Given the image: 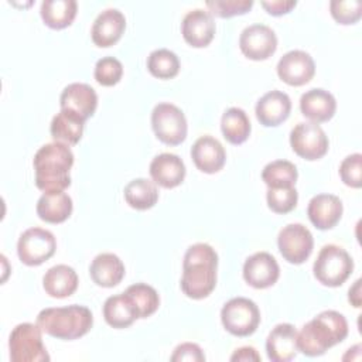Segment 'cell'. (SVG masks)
<instances>
[{
	"label": "cell",
	"mask_w": 362,
	"mask_h": 362,
	"mask_svg": "<svg viewBox=\"0 0 362 362\" xmlns=\"http://www.w3.org/2000/svg\"><path fill=\"white\" fill-rule=\"evenodd\" d=\"M126 28V17L117 8H106L98 14L92 25V41L95 45L106 48L116 44Z\"/></svg>",
	"instance_id": "cell-17"
},
{
	"label": "cell",
	"mask_w": 362,
	"mask_h": 362,
	"mask_svg": "<svg viewBox=\"0 0 362 362\" xmlns=\"http://www.w3.org/2000/svg\"><path fill=\"white\" fill-rule=\"evenodd\" d=\"M126 202L139 211L153 208L158 201V189L154 181L147 178H134L124 187Z\"/></svg>",
	"instance_id": "cell-31"
},
{
	"label": "cell",
	"mask_w": 362,
	"mask_h": 362,
	"mask_svg": "<svg viewBox=\"0 0 362 362\" xmlns=\"http://www.w3.org/2000/svg\"><path fill=\"white\" fill-rule=\"evenodd\" d=\"M331 16L339 24L348 25L356 23L362 16L361 0H332L329 3Z\"/></svg>",
	"instance_id": "cell-37"
},
{
	"label": "cell",
	"mask_w": 362,
	"mask_h": 362,
	"mask_svg": "<svg viewBox=\"0 0 362 362\" xmlns=\"http://www.w3.org/2000/svg\"><path fill=\"white\" fill-rule=\"evenodd\" d=\"M59 106L61 109L78 115L86 122V119L93 116L98 107V95L90 85L74 82L65 86L61 92Z\"/></svg>",
	"instance_id": "cell-15"
},
{
	"label": "cell",
	"mask_w": 362,
	"mask_h": 362,
	"mask_svg": "<svg viewBox=\"0 0 362 362\" xmlns=\"http://www.w3.org/2000/svg\"><path fill=\"white\" fill-rule=\"evenodd\" d=\"M348 300H349V303H351L354 307H356V308L361 307V280H359V279H358V280L354 283V286L349 288V291H348Z\"/></svg>",
	"instance_id": "cell-43"
},
{
	"label": "cell",
	"mask_w": 362,
	"mask_h": 362,
	"mask_svg": "<svg viewBox=\"0 0 362 362\" xmlns=\"http://www.w3.org/2000/svg\"><path fill=\"white\" fill-rule=\"evenodd\" d=\"M191 158L198 170L206 174H214L225 165L226 151L215 137L202 136L192 144Z\"/></svg>",
	"instance_id": "cell-18"
},
{
	"label": "cell",
	"mask_w": 362,
	"mask_h": 362,
	"mask_svg": "<svg viewBox=\"0 0 362 362\" xmlns=\"http://www.w3.org/2000/svg\"><path fill=\"white\" fill-rule=\"evenodd\" d=\"M218 255L208 243H195L184 255L181 290L192 298L208 297L216 286Z\"/></svg>",
	"instance_id": "cell-1"
},
{
	"label": "cell",
	"mask_w": 362,
	"mask_h": 362,
	"mask_svg": "<svg viewBox=\"0 0 362 362\" xmlns=\"http://www.w3.org/2000/svg\"><path fill=\"white\" fill-rule=\"evenodd\" d=\"M239 47L246 58L263 61L276 52L277 37L269 25L252 24L240 33Z\"/></svg>",
	"instance_id": "cell-12"
},
{
	"label": "cell",
	"mask_w": 362,
	"mask_h": 362,
	"mask_svg": "<svg viewBox=\"0 0 362 362\" xmlns=\"http://www.w3.org/2000/svg\"><path fill=\"white\" fill-rule=\"evenodd\" d=\"M314 74L315 64L313 57L301 49H291L286 52L277 62L279 78L291 86L308 83Z\"/></svg>",
	"instance_id": "cell-13"
},
{
	"label": "cell",
	"mask_w": 362,
	"mask_h": 362,
	"mask_svg": "<svg viewBox=\"0 0 362 362\" xmlns=\"http://www.w3.org/2000/svg\"><path fill=\"white\" fill-rule=\"evenodd\" d=\"M260 359H262L260 355H259L257 351H256L255 348H252V346H242V348L236 349V351L233 352V355L230 356V361H233V362H236V361H245V362H247V361H256V362H259Z\"/></svg>",
	"instance_id": "cell-42"
},
{
	"label": "cell",
	"mask_w": 362,
	"mask_h": 362,
	"mask_svg": "<svg viewBox=\"0 0 362 362\" xmlns=\"http://www.w3.org/2000/svg\"><path fill=\"white\" fill-rule=\"evenodd\" d=\"M151 126L160 141L178 146L187 137V119L180 107L173 103H158L151 112Z\"/></svg>",
	"instance_id": "cell-8"
},
{
	"label": "cell",
	"mask_w": 362,
	"mask_h": 362,
	"mask_svg": "<svg viewBox=\"0 0 362 362\" xmlns=\"http://www.w3.org/2000/svg\"><path fill=\"white\" fill-rule=\"evenodd\" d=\"M37 324L42 332L57 339L72 341L88 334L93 325V315L85 305L49 307L40 311Z\"/></svg>",
	"instance_id": "cell-4"
},
{
	"label": "cell",
	"mask_w": 362,
	"mask_h": 362,
	"mask_svg": "<svg viewBox=\"0 0 362 362\" xmlns=\"http://www.w3.org/2000/svg\"><path fill=\"white\" fill-rule=\"evenodd\" d=\"M78 274L68 264H57L49 267L42 277L45 293L54 298H65L72 296L78 288Z\"/></svg>",
	"instance_id": "cell-24"
},
{
	"label": "cell",
	"mask_w": 362,
	"mask_h": 362,
	"mask_svg": "<svg viewBox=\"0 0 362 362\" xmlns=\"http://www.w3.org/2000/svg\"><path fill=\"white\" fill-rule=\"evenodd\" d=\"M269 208L276 214H287L293 211L298 201L296 187L290 188H269L266 194Z\"/></svg>",
	"instance_id": "cell-35"
},
{
	"label": "cell",
	"mask_w": 362,
	"mask_h": 362,
	"mask_svg": "<svg viewBox=\"0 0 362 362\" xmlns=\"http://www.w3.org/2000/svg\"><path fill=\"white\" fill-rule=\"evenodd\" d=\"M126 296L133 303L139 318H147L154 314L160 305V297L154 287L146 283H136L127 287Z\"/></svg>",
	"instance_id": "cell-33"
},
{
	"label": "cell",
	"mask_w": 362,
	"mask_h": 362,
	"mask_svg": "<svg viewBox=\"0 0 362 362\" xmlns=\"http://www.w3.org/2000/svg\"><path fill=\"white\" fill-rule=\"evenodd\" d=\"M181 33L189 45L195 48L206 47L215 35V21L212 14L202 8L188 11L182 18Z\"/></svg>",
	"instance_id": "cell-16"
},
{
	"label": "cell",
	"mask_w": 362,
	"mask_h": 362,
	"mask_svg": "<svg viewBox=\"0 0 362 362\" xmlns=\"http://www.w3.org/2000/svg\"><path fill=\"white\" fill-rule=\"evenodd\" d=\"M266 11L272 16H283L291 11V8L296 7L297 1L296 0H263L260 3Z\"/></svg>",
	"instance_id": "cell-41"
},
{
	"label": "cell",
	"mask_w": 362,
	"mask_h": 362,
	"mask_svg": "<svg viewBox=\"0 0 362 362\" xmlns=\"http://www.w3.org/2000/svg\"><path fill=\"white\" fill-rule=\"evenodd\" d=\"M147 69L158 79H171L180 71V59L167 48L154 49L147 58Z\"/></svg>",
	"instance_id": "cell-34"
},
{
	"label": "cell",
	"mask_w": 362,
	"mask_h": 362,
	"mask_svg": "<svg viewBox=\"0 0 362 362\" xmlns=\"http://www.w3.org/2000/svg\"><path fill=\"white\" fill-rule=\"evenodd\" d=\"M297 167L287 160H274L262 171V180L269 188H290L296 185Z\"/></svg>",
	"instance_id": "cell-32"
},
{
	"label": "cell",
	"mask_w": 362,
	"mask_h": 362,
	"mask_svg": "<svg viewBox=\"0 0 362 362\" xmlns=\"http://www.w3.org/2000/svg\"><path fill=\"white\" fill-rule=\"evenodd\" d=\"M297 329L288 322L277 324L266 339V352L272 362H288L297 355Z\"/></svg>",
	"instance_id": "cell-20"
},
{
	"label": "cell",
	"mask_w": 362,
	"mask_h": 362,
	"mask_svg": "<svg viewBox=\"0 0 362 362\" xmlns=\"http://www.w3.org/2000/svg\"><path fill=\"white\" fill-rule=\"evenodd\" d=\"M277 246L284 260L291 264H301L310 257L314 239L310 229L303 223H288L280 229Z\"/></svg>",
	"instance_id": "cell-11"
},
{
	"label": "cell",
	"mask_w": 362,
	"mask_h": 362,
	"mask_svg": "<svg viewBox=\"0 0 362 362\" xmlns=\"http://www.w3.org/2000/svg\"><path fill=\"white\" fill-rule=\"evenodd\" d=\"M78 4L75 0H44L41 3V18L54 30H62L72 24L76 17Z\"/></svg>",
	"instance_id": "cell-29"
},
{
	"label": "cell",
	"mask_w": 362,
	"mask_h": 362,
	"mask_svg": "<svg viewBox=\"0 0 362 362\" xmlns=\"http://www.w3.org/2000/svg\"><path fill=\"white\" fill-rule=\"evenodd\" d=\"M221 321L229 334L235 337H249L259 327L260 311L255 301L246 297H235L223 304Z\"/></svg>",
	"instance_id": "cell-7"
},
{
	"label": "cell",
	"mask_w": 362,
	"mask_h": 362,
	"mask_svg": "<svg viewBox=\"0 0 362 362\" xmlns=\"http://www.w3.org/2000/svg\"><path fill=\"white\" fill-rule=\"evenodd\" d=\"M221 129L223 137L230 144H242L250 136V120L246 112L240 107H229L223 112L221 119Z\"/></svg>",
	"instance_id": "cell-30"
},
{
	"label": "cell",
	"mask_w": 362,
	"mask_h": 362,
	"mask_svg": "<svg viewBox=\"0 0 362 362\" xmlns=\"http://www.w3.org/2000/svg\"><path fill=\"white\" fill-rule=\"evenodd\" d=\"M89 274L95 284L106 288L115 287L124 277V264L113 253H100L92 260Z\"/></svg>",
	"instance_id": "cell-25"
},
{
	"label": "cell",
	"mask_w": 362,
	"mask_h": 362,
	"mask_svg": "<svg viewBox=\"0 0 362 362\" xmlns=\"http://www.w3.org/2000/svg\"><path fill=\"white\" fill-rule=\"evenodd\" d=\"M279 276V263L267 252H257L245 260L243 279L255 288H267L273 286Z\"/></svg>",
	"instance_id": "cell-14"
},
{
	"label": "cell",
	"mask_w": 362,
	"mask_h": 362,
	"mask_svg": "<svg viewBox=\"0 0 362 362\" xmlns=\"http://www.w3.org/2000/svg\"><path fill=\"white\" fill-rule=\"evenodd\" d=\"M103 317L110 327L119 329L127 328L139 318L137 311L126 293H120L106 298L103 304Z\"/></svg>",
	"instance_id": "cell-28"
},
{
	"label": "cell",
	"mask_w": 362,
	"mask_h": 362,
	"mask_svg": "<svg viewBox=\"0 0 362 362\" xmlns=\"http://www.w3.org/2000/svg\"><path fill=\"white\" fill-rule=\"evenodd\" d=\"M57 249L55 236L42 228H28L17 242V255L27 266H40L54 256Z\"/></svg>",
	"instance_id": "cell-9"
},
{
	"label": "cell",
	"mask_w": 362,
	"mask_h": 362,
	"mask_svg": "<svg viewBox=\"0 0 362 362\" xmlns=\"http://www.w3.org/2000/svg\"><path fill=\"white\" fill-rule=\"evenodd\" d=\"M290 144L293 151L308 161L324 157L328 151V137L318 123L301 122L290 132Z\"/></svg>",
	"instance_id": "cell-10"
},
{
	"label": "cell",
	"mask_w": 362,
	"mask_h": 362,
	"mask_svg": "<svg viewBox=\"0 0 362 362\" xmlns=\"http://www.w3.org/2000/svg\"><path fill=\"white\" fill-rule=\"evenodd\" d=\"M348 335L345 317L334 310H327L308 321L297 332V348L307 356H321L331 346L342 342Z\"/></svg>",
	"instance_id": "cell-2"
},
{
	"label": "cell",
	"mask_w": 362,
	"mask_h": 362,
	"mask_svg": "<svg viewBox=\"0 0 362 362\" xmlns=\"http://www.w3.org/2000/svg\"><path fill=\"white\" fill-rule=\"evenodd\" d=\"M72 164L74 154L68 144L54 141L40 147L33 160L37 188L44 192L68 188L71 185L69 170Z\"/></svg>",
	"instance_id": "cell-3"
},
{
	"label": "cell",
	"mask_w": 362,
	"mask_h": 362,
	"mask_svg": "<svg viewBox=\"0 0 362 362\" xmlns=\"http://www.w3.org/2000/svg\"><path fill=\"white\" fill-rule=\"evenodd\" d=\"M300 110L313 123L328 122L335 115L337 100L331 92L314 88L301 95Z\"/></svg>",
	"instance_id": "cell-23"
},
{
	"label": "cell",
	"mask_w": 362,
	"mask_h": 362,
	"mask_svg": "<svg viewBox=\"0 0 362 362\" xmlns=\"http://www.w3.org/2000/svg\"><path fill=\"white\" fill-rule=\"evenodd\" d=\"M354 270L349 253L338 245H325L320 250L314 266V277L324 286L338 287L346 281Z\"/></svg>",
	"instance_id": "cell-5"
},
{
	"label": "cell",
	"mask_w": 362,
	"mask_h": 362,
	"mask_svg": "<svg viewBox=\"0 0 362 362\" xmlns=\"http://www.w3.org/2000/svg\"><path fill=\"white\" fill-rule=\"evenodd\" d=\"M256 117L266 127L283 123L291 110V100L281 90H270L264 93L256 103Z\"/></svg>",
	"instance_id": "cell-21"
},
{
	"label": "cell",
	"mask_w": 362,
	"mask_h": 362,
	"mask_svg": "<svg viewBox=\"0 0 362 362\" xmlns=\"http://www.w3.org/2000/svg\"><path fill=\"white\" fill-rule=\"evenodd\" d=\"M123 75V65L115 57H103L95 65V79L102 86L116 85Z\"/></svg>",
	"instance_id": "cell-36"
},
{
	"label": "cell",
	"mask_w": 362,
	"mask_h": 362,
	"mask_svg": "<svg viewBox=\"0 0 362 362\" xmlns=\"http://www.w3.org/2000/svg\"><path fill=\"white\" fill-rule=\"evenodd\" d=\"M83 127H85V120L79 117L78 115L61 109L59 113H57L49 126L51 136L54 141H59L68 146H75L79 143L83 134Z\"/></svg>",
	"instance_id": "cell-27"
},
{
	"label": "cell",
	"mask_w": 362,
	"mask_h": 362,
	"mask_svg": "<svg viewBox=\"0 0 362 362\" xmlns=\"http://www.w3.org/2000/svg\"><path fill=\"white\" fill-rule=\"evenodd\" d=\"M206 7L212 14L221 18H229L233 16L247 13L253 1L252 0H208L205 1Z\"/></svg>",
	"instance_id": "cell-38"
},
{
	"label": "cell",
	"mask_w": 362,
	"mask_h": 362,
	"mask_svg": "<svg viewBox=\"0 0 362 362\" xmlns=\"http://www.w3.org/2000/svg\"><path fill=\"white\" fill-rule=\"evenodd\" d=\"M72 214V199L64 191L44 192L37 202V215L47 223H61Z\"/></svg>",
	"instance_id": "cell-26"
},
{
	"label": "cell",
	"mask_w": 362,
	"mask_h": 362,
	"mask_svg": "<svg viewBox=\"0 0 362 362\" xmlns=\"http://www.w3.org/2000/svg\"><path fill=\"white\" fill-rule=\"evenodd\" d=\"M339 175L345 185L359 188L362 184V156L359 153L346 156L339 165Z\"/></svg>",
	"instance_id": "cell-39"
},
{
	"label": "cell",
	"mask_w": 362,
	"mask_h": 362,
	"mask_svg": "<svg viewBox=\"0 0 362 362\" xmlns=\"http://www.w3.org/2000/svg\"><path fill=\"white\" fill-rule=\"evenodd\" d=\"M171 361L173 362H181V361L202 362L205 361V355L199 348V345L194 342H184L174 349V354L171 355Z\"/></svg>",
	"instance_id": "cell-40"
},
{
	"label": "cell",
	"mask_w": 362,
	"mask_h": 362,
	"mask_svg": "<svg viewBox=\"0 0 362 362\" xmlns=\"http://www.w3.org/2000/svg\"><path fill=\"white\" fill-rule=\"evenodd\" d=\"M342 212V201L332 194H318L310 199L307 206L311 223L321 230L334 228L339 222Z\"/></svg>",
	"instance_id": "cell-19"
},
{
	"label": "cell",
	"mask_w": 362,
	"mask_h": 362,
	"mask_svg": "<svg viewBox=\"0 0 362 362\" xmlns=\"http://www.w3.org/2000/svg\"><path fill=\"white\" fill-rule=\"evenodd\" d=\"M10 359L13 362H48L49 355L42 342V329L38 324L21 322L8 338Z\"/></svg>",
	"instance_id": "cell-6"
},
{
	"label": "cell",
	"mask_w": 362,
	"mask_h": 362,
	"mask_svg": "<svg viewBox=\"0 0 362 362\" xmlns=\"http://www.w3.org/2000/svg\"><path fill=\"white\" fill-rule=\"evenodd\" d=\"M151 180L163 188H175L185 178L184 161L173 153H161L150 163Z\"/></svg>",
	"instance_id": "cell-22"
}]
</instances>
